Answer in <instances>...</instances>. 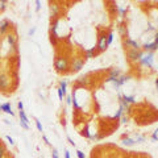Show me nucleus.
<instances>
[{
  "label": "nucleus",
  "mask_w": 158,
  "mask_h": 158,
  "mask_svg": "<svg viewBox=\"0 0 158 158\" xmlns=\"http://www.w3.org/2000/svg\"><path fill=\"white\" fill-rule=\"evenodd\" d=\"M56 68L58 70V71H62V70H66L67 68V61H66V58H61V57H58V58L56 59Z\"/></svg>",
  "instance_id": "1"
},
{
  "label": "nucleus",
  "mask_w": 158,
  "mask_h": 158,
  "mask_svg": "<svg viewBox=\"0 0 158 158\" xmlns=\"http://www.w3.org/2000/svg\"><path fill=\"white\" fill-rule=\"evenodd\" d=\"M141 61V63L145 66H148V67H152L153 66V53H148V54H144L142 58L140 59Z\"/></svg>",
  "instance_id": "2"
},
{
  "label": "nucleus",
  "mask_w": 158,
  "mask_h": 158,
  "mask_svg": "<svg viewBox=\"0 0 158 158\" xmlns=\"http://www.w3.org/2000/svg\"><path fill=\"white\" fill-rule=\"evenodd\" d=\"M142 53L140 52V50H130L129 53H128V57L130 58V61L132 62H136V61H140V59L142 58Z\"/></svg>",
  "instance_id": "3"
},
{
  "label": "nucleus",
  "mask_w": 158,
  "mask_h": 158,
  "mask_svg": "<svg viewBox=\"0 0 158 158\" xmlns=\"http://www.w3.org/2000/svg\"><path fill=\"white\" fill-rule=\"evenodd\" d=\"M84 65V61L82 58H75L74 61H73V65H71V68L73 71H79L82 67H83Z\"/></svg>",
  "instance_id": "4"
},
{
  "label": "nucleus",
  "mask_w": 158,
  "mask_h": 158,
  "mask_svg": "<svg viewBox=\"0 0 158 158\" xmlns=\"http://www.w3.org/2000/svg\"><path fill=\"white\" fill-rule=\"evenodd\" d=\"M9 86V79L5 74H0V90H5Z\"/></svg>",
  "instance_id": "5"
},
{
  "label": "nucleus",
  "mask_w": 158,
  "mask_h": 158,
  "mask_svg": "<svg viewBox=\"0 0 158 158\" xmlns=\"http://www.w3.org/2000/svg\"><path fill=\"white\" fill-rule=\"evenodd\" d=\"M8 29H9V21L8 20H1L0 21V36L7 34Z\"/></svg>",
  "instance_id": "6"
},
{
  "label": "nucleus",
  "mask_w": 158,
  "mask_h": 158,
  "mask_svg": "<svg viewBox=\"0 0 158 158\" xmlns=\"http://www.w3.org/2000/svg\"><path fill=\"white\" fill-rule=\"evenodd\" d=\"M128 79H129V77H125V75H120V77H119L117 79H116V81L113 82V86H115L116 90H117V88H119L120 86H123V84H124L125 82L128 81Z\"/></svg>",
  "instance_id": "7"
},
{
  "label": "nucleus",
  "mask_w": 158,
  "mask_h": 158,
  "mask_svg": "<svg viewBox=\"0 0 158 158\" xmlns=\"http://www.w3.org/2000/svg\"><path fill=\"white\" fill-rule=\"evenodd\" d=\"M0 111L5 112V113H8V115H11V116L15 115V113H13V111H12V108H11V103L9 102L4 103V104H0Z\"/></svg>",
  "instance_id": "8"
},
{
  "label": "nucleus",
  "mask_w": 158,
  "mask_h": 158,
  "mask_svg": "<svg viewBox=\"0 0 158 158\" xmlns=\"http://www.w3.org/2000/svg\"><path fill=\"white\" fill-rule=\"evenodd\" d=\"M107 37L105 36H102V37L99 38V42H98V47H99L100 52H104L105 49H107Z\"/></svg>",
  "instance_id": "9"
},
{
  "label": "nucleus",
  "mask_w": 158,
  "mask_h": 158,
  "mask_svg": "<svg viewBox=\"0 0 158 158\" xmlns=\"http://www.w3.org/2000/svg\"><path fill=\"white\" fill-rule=\"evenodd\" d=\"M7 40H8V43L11 45V47H12L13 50H16V46H17V37H16L15 34H9V36L7 37Z\"/></svg>",
  "instance_id": "10"
},
{
  "label": "nucleus",
  "mask_w": 158,
  "mask_h": 158,
  "mask_svg": "<svg viewBox=\"0 0 158 158\" xmlns=\"http://www.w3.org/2000/svg\"><path fill=\"white\" fill-rule=\"evenodd\" d=\"M125 45L127 46H130L132 47V50H138L140 49V45L136 42V41L130 40V38H128V40H125Z\"/></svg>",
  "instance_id": "11"
},
{
  "label": "nucleus",
  "mask_w": 158,
  "mask_h": 158,
  "mask_svg": "<svg viewBox=\"0 0 158 158\" xmlns=\"http://www.w3.org/2000/svg\"><path fill=\"white\" fill-rule=\"evenodd\" d=\"M121 142H123V145H125V146H133L134 144H136V141H134L133 138H130V137H127V138L121 140Z\"/></svg>",
  "instance_id": "12"
},
{
  "label": "nucleus",
  "mask_w": 158,
  "mask_h": 158,
  "mask_svg": "<svg viewBox=\"0 0 158 158\" xmlns=\"http://www.w3.org/2000/svg\"><path fill=\"white\" fill-rule=\"evenodd\" d=\"M50 11H52V17H57V16H58V12H59V7L57 5V4H52Z\"/></svg>",
  "instance_id": "13"
},
{
  "label": "nucleus",
  "mask_w": 158,
  "mask_h": 158,
  "mask_svg": "<svg viewBox=\"0 0 158 158\" xmlns=\"http://www.w3.org/2000/svg\"><path fill=\"white\" fill-rule=\"evenodd\" d=\"M19 116H20V123L29 124V120H28V117H26V115H25L24 111H20V112H19Z\"/></svg>",
  "instance_id": "14"
},
{
  "label": "nucleus",
  "mask_w": 158,
  "mask_h": 158,
  "mask_svg": "<svg viewBox=\"0 0 158 158\" xmlns=\"http://www.w3.org/2000/svg\"><path fill=\"white\" fill-rule=\"evenodd\" d=\"M144 49L145 50H155V49H158V45H155L154 42H149V43L144 45Z\"/></svg>",
  "instance_id": "15"
},
{
  "label": "nucleus",
  "mask_w": 158,
  "mask_h": 158,
  "mask_svg": "<svg viewBox=\"0 0 158 158\" xmlns=\"http://www.w3.org/2000/svg\"><path fill=\"white\" fill-rule=\"evenodd\" d=\"M78 83H81V84H88V83H90L88 75H83V77H81L79 79H78Z\"/></svg>",
  "instance_id": "16"
},
{
  "label": "nucleus",
  "mask_w": 158,
  "mask_h": 158,
  "mask_svg": "<svg viewBox=\"0 0 158 158\" xmlns=\"http://www.w3.org/2000/svg\"><path fill=\"white\" fill-rule=\"evenodd\" d=\"M123 100H124L125 103H128V104H132V103L136 102V99H134V96H127L124 95L123 96Z\"/></svg>",
  "instance_id": "17"
},
{
  "label": "nucleus",
  "mask_w": 158,
  "mask_h": 158,
  "mask_svg": "<svg viewBox=\"0 0 158 158\" xmlns=\"http://www.w3.org/2000/svg\"><path fill=\"white\" fill-rule=\"evenodd\" d=\"M133 140L136 141V142H144V141H145V137H144L142 134L136 133V134H134V137H133Z\"/></svg>",
  "instance_id": "18"
},
{
  "label": "nucleus",
  "mask_w": 158,
  "mask_h": 158,
  "mask_svg": "<svg viewBox=\"0 0 158 158\" xmlns=\"http://www.w3.org/2000/svg\"><path fill=\"white\" fill-rule=\"evenodd\" d=\"M109 77L119 78V77H120V70H119V68H112V70H111V75H109Z\"/></svg>",
  "instance_id": "19"
},
{
  "label": "nucleus",
  "mask_w": 158,
  "mask_h": 158,
  "mask_svg": "<svg viewBox=\"0 0 158 158\" xmlns=\"http://www.w3.org/2000/svg\"><path fill=\"white\" fill-rule=\"evenodd\" d=\"M124 112H125V109H124V108H123V107H121V105H120V108H119V111L116 112V115L113 116V117H115V119H120L121 116H123V113H124Z\"/></svg>",
  "instance_id": "20"
},
{
  "label": "nucleus",
  "mask_w": 158,
  "mask_h": 158,
  "mask_svg": "<svg viewBox=\"0 0 158 158\" xmlns=\"http://www.w3.org/2000/svg\"><path fill=\"white\" fill-rule=\"evenodd\" d=\"M66 87H67V82H66V81H62V82H61V87H59V88L62 90L63 95L66 94Z\"/></svg>",
  "instance_id": "21"
},
{
  "label": "nucleus",
  "mask_w": 158,
  "mask_h": 158,
  "mask_svg": "<svg viewBox=\"0 0 158 158\" xmlns=\"http://www.w3.org/2000/svg\"><path fill=\"white\" fill-rule=\"evenodd\" d=\"M94 50H95V47H91V49H88L86 52V57L87 58H92V56H94Z\"/></svg>",
  "instance_id": "22"
},
{
  "label": "nucleus",
  "mask_w": 158,
  "mask_h": 158,
  "mask_svg": "<svg viewBox=\"0 0 158 158\" xmlns=\"http://www.w3.org/2000/svg\"><path fill=\"white\" fill-rule=\"evenodd\" d=\"M112 41H113V33H109L108 36H107V45H111L112 43Z\"/></svg>",
  "instance_id": "23"
},
{
  "label": "nucleus",
  "mask_w": 158,
  "mask_h": 158,
  "mask_svg": "<svg viewBox=\"0 0 158 158\" xmlns=\"http://www.w3.org/2000/svg\"><path fill=\"white\" fill-rule=\"evenodd\" d=\"M58 24H59V21L57 20V21L54 22V25L52 26V31H53V33H54V34H57V28H58Z\"/></svg>",
  "instance_id": "24"
},
{
  "label": "nucleus",
  "mask_w": 158,
  "mask_h": 158,
  "mask_svg": "<svg viewBox=\"0 0 158 158\" xmlns=\"http://www.w3.org/2000/svg\"><path fill=\"white\" fill-rule=\"evenodd\" d=\"M152 138H153V141H158V129H155L154 132H153Z\"/></svg>",
  "instance_id": "25"
},
{
  "label": "nucleus",
  "mask_w": 158,
  "mask_h": 158,
  "mask_svg": "<svg viewBox=\"0 0 158 158\" xmlns=\"http://www.w3.org/2000/svg\"><path fill=\"white\" fill-rule=\"evenodd\" d=\"M36 127H37V129L40 130V132H42V124H41L38 120H36Z\"/></svg>",
  "instance_id": "26"
},
{
  "label": "nucleus",
  "mask_w": 158,
  "mask_h": 158,
  "mask_svg": "<svg viewBox=\"0 0 158 158\" xmlns=\"http://www.w3.org/2000/svg\"><path fill=\"white\" fill-rule=\"evenodd\" d=\"M77 155H78V158H86L84 153H83V152H81V150H78V152H77Z\"/></svg>",
  "instance_id": "27"
},
{
  "label": "nucleus",
  "mask_w": 158,
  "mask_h": 158,
  "mask_svg": "<svg viewBox=\"0 0 158 158\" xmlns=\"http://www.w3.org/2000/svg\"><path fill=\"white\" fill-rule=\"evenodd\" d=\"M58 98H59V100H63V92L61 88H58Z\"/></svg>",
  "instance_id": "28"
},
{
  "label": "nucleus",
  "mask_w": 158,
  "mask_h": 158,
  "mask_svg": "<svg viewBox=\"0 0 158 158\" xmlns=\"http://www.w3.org/2000/svg\"><path fill=\"white\" fill-rule=\"evenodd\" d=\"M17 107H19V111H24V104H22V102L17 103Z\"/></svg>",
  "instance_id": "29"
},
{
  "label": "nucleus",
  "mask_w": 158,
  "mask_h": 158,
  "mask_svg": "<svg viewBox=\"0 0 158 158\" xmlns=\"http://www.w3.org/2000/svg\"><path fill=\"white\" fill-rule=\"evenodd\" d=\"M53 158H58V150L53 149Z\"/></svg>",
  "instance_id": "30"
},
{
  "label": "nucleus",
  "mask_w": 158,
  "mask_h": 158,
  "mask_svg": "<svg viewBox=\"0 0 158 158\" xmlns=\"http://www.w3.org/2000/svg\"><path fill=\"white\" fill-rule=\"evenodd\" d=\"M66 103H67V104H71V103H73V98H71L70 95L66 98Z\"/></svg>",
  "instance_id": "31"
},
{
  "label": "nucleus",
  "mask_w": 158,
  "mask_h": 158,
  "mask_svg": "<svg viewBox=\"0 0 158 158\" xmlns=\"http://www.w3.org/2000/svg\"><path fill=\"white\" fill-rule=\"evenodd\" d=\"M119 32H120V34H124V32H125V26H124V25H121L120 28H119Z\"/></svg>",
  "instance_id": "32"
},
{
  "label": "nucleus",
  "mask_w": 158,
  "mask_h": 158,
  "mask_svg": "<svg viewBox=\"0 0 158 158\" xmlns=\"http://www.w3.org/2000/svg\"><path fill=\"white\" fill-rule=\"evenodd\" d=\"M67 141H68V142H70V145L75 146V142H74V141H73V138H71V137H67Z\"/></svg>",
  "instance_id": "33"
},
{
  "label": "nucleus",
  "mask_w": 158,
  "mask_h": 158,
  "mask_svg": "<svg viewBox=\"0 0 158 158\" xmlns=\"http://www.w3.org/2000/svg\"><path fill=\"white\" fill-rule=\"evenodd\" d=\"M3 155H4V148L0 146V158H3Z\"/></svg>",
  "instance_id": "34"
},
{
  "label": "nucleus",
  "mask_w": 158,
  "mask_h": 158,
  "mask_svg": "<svg viewBox=\"0 0 158 158\" xmlns=\"http://www.w3.org/2000/svg\"><path fill=\"white\" fill-rule=\"evenodd\" d=\"M119 13H120V15H121V16H124V13H125L124 8H121V7H120V8H119Z\"/></svg>",
  "instance_id": "35"
},
{
  "label": "nucleus",
  "mask_w": 158,
  "mask_h": 158,
  "mask_svg": "<svg viewBox=\"0 0 158 158\" xmlns=\"http://www.w3.org/2000/svg\"><path fill=\"white\" fill-rule=\"evenodd\" d=\"M5 8V1H0V9H4Z\"/></svg>",
  "instance_id": "36"
},
{
  "label": "nucleus",
  "mask_w": 158,
  "mask_h": 158,
  "mask_svg": "<svg viewBox=\"0 0 158 158\" xmlns=\"http://www.w3.org/2000/svg\"><path fill=\"white\" fill-rule=\"evenodd\" d=\"M65 158H71L70 157V152H68V150H65Z\"/></svg>",
  "instance_id": "37"
},
{
  "label": "nucleus",
  "mask_w": 158,
  "mask_h": 158,
  "mask_svg": "<svg viewBox=\"0 0 158 158\" xmlns=\"http://www.w3.org/2000/svg\"><path fill=\"white\" fill-rule=\"evenodd\" d=\"M7 140H8V141H9L11 144H15V142H13V138H12L11 136H7Z\"/></svg>",
  "instance_id": "38"
},
{
  "label": "nucleus",
  "mask_w": 158,
  "mask_h": 158,
  "mask_svg": "<svg viewBox=\"0 0 158 158\" xmlns=\"http://www.w3.org/2000/svg\"><path fill=\"white\" fill-rule=\"evenodd\" d=\"M34 32H36V28H32L31 31H29V34H31V36H33V34H34Z\"/></svg>",
  "instance_id": "39"
},
{
  "label": "nucleus",
  "mask_w": 158,
  "mask_h": 158,
  "mask_svg": "<svg viewBox=\"0 0 158 158\" xmlns=\"http://www.w3.org/2000/svg\"><path fill=\"white\" fill-rule=\"evenodd\" d=\"M42 138H43V141H45V142H46L47 145H49L50 142H49V140H47V137H46V136H42Z\"/></svg>",
  "instance_id": "40"
},
{
  "label": "nucleus",
  "mask_w": 158,
  "mask_h": 158,
  "mask_svg": "<svg viewBox=\"0 0 158 158\" xmlns=\"http://www.w3.org/2000/svg\"><path fill=\"white\" fill-rule=\"evenodd\" d=\"M127 121H128V117H125V116L121 117V123H127Z\"/></svg>",
  "instance_id": "41"
},
{
  "label": "nucleus",
  "mask_w": 158,
  "mask_h": 158,
  "mask_svg": "<svg viewBox=\"0 0 158 158\" xmlns=\"http://www.w3.org/2000/svg\"><path fill=\"white\" fill-rule=\"evenodd\" d=\"M36 5H37V11L41 8V1H36Z\"/></svg>",
  "instance_id": "42"
},
{
  "label": "nucleus",
  "mask_w": 158,
  "mask_h": 158,
  "mask_svg": "<svg viewBox=\"0 0 158 158\" xmlns=\"http://www.w3.org/2000/svg\"><path fill=\"white\" fill-rule=\"evenodd\" d=\"M154 43H155V45H158V33L155 34V40H154Z\"/></svg>",
  "instance_id": "43"
},
{
  "label": "nucleus",
  "mask_w": 158,
  "mask_h": 158,
  "mask_svg": "<svg viewBox=\"0 0 158 158\" xmlns=\"http://www.w3.org/2000/svg\"><path fill=\"white\" fill-rule=\"evenodd\" d=\"M155 86H157V88H158V79H155Z\"/></svg>",
  "instance_id": "44"
}]
</instances>
